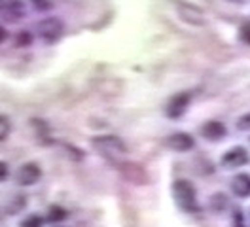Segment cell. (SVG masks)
<instances>
[{
    "mask_svg": "<svg viewBox=\"0 0 250 227\" xmlns=\"http://www.w3.org/2000/svg\"><path fill=\"white\" fill-rule=\"evenodd\" d=\"M231 191L237 197H250V174H237L231 180Z\"/></svg>",
    "mask_w": 250,
    "mask_h": 227,
    "instance_id": "cell-11",
    "label": "cell"
},
{
    "mask_svg": "<svg viewBox=\"0 0 250 227\" xmlns=\"http://www.w3.org/2000/svg\"><path fill=\"white\" fill-rule=\"evenodd\" d=\"M189 101H191V93H188V91L171 97L169 103H167V106H165V114H167V118L178 120L180 116H184V112H186L188 106H189Z\"/></svg>",
    "mask_w": 250,
    "mask_h": 227,
    "instance_id": "cell-4",
    "label": "cell"
},
{
    "mask_svg": "<svg viewBox=\"0 0 250 227\" xmlns=\"http://www.w3.org/2000/svg\"><path fill=\"white\" fill-rule=\"evenodd\" d=\"M4 17L8 19V21H17V19H21L23 17V6L21 4H8V6H4Z\"/></svg>",
    "mask_w": 250,
    "mask_h": 227,
    "instance_id": "cell-12",
    "label": "cell"
},
{
    "mask_svg": "<svg viewBox=\"0 0 250 227\" xmlns=\"http://www.w3.org/2000/svg\"><path fill=\"white\" fill-rule=\"evenodd\" d=\"M249 163V151L241 146H235L222 155V166L226 168H239Z\"/></svg>",
    "mask_w": 250,
    "mask_h": 227,
    "instance_id": "cell-6",
    "label": "cell"
},
{
    "mask_svg": "<svg viewBox=\"0 0 250 227\" xmlns=\"http://www.w3.org/2000/svg\"><path fill=\"white\" fill-rule=\"evenodd\" d=\"M167 146L171 148L172 151H189L193 146H195V140L193 136L188 135V133H172L169 138H167Z\"/></svg>",
    "mask_w": 250,
    "mask_h": 227,
    "instance_id": "cell-8",
    "label": "cell"
},
{
    "mask_svg": "<svg viewBox=\"0 0 250 227\" xmlns=\"http://www.w3.org/2000/svg\"><path fill=\"white\" fill-rule=\"evenodd\" d=\"M239 38H241L245 44L250 45V21H247V23L241 27V30H239Z\"/></svg>",
    "mask_w": 250,
    "mask_h": 227,
    "instance_id": "cell-18",
    "label": "cell"
},
{
    "mask_svg": "<svg viewBox=\"0 0 250 227\" xmlns=\"http://www.w3.org/2000/svg\"><path fill=\"white\" fill-rule=\"evenodd\" d=\"M124 176L129 182H135V184H144L148 182V174L144 172V168L141 165H135V163H122L120 165Z\"/></svg>",
    "mask_w": 250,
    "mask_h": 227,
    "instance_id": "cell-10",
    "label": "cell"
},
{
    "mask_svg": "<svg viewBox=\"0 0 250 227\" xmlns=\"http://www.w3.org/2000/svg\"><path fill=\"white\" fill-rule=\"evenodd\" d=\"M27 44H31V36L27 32H21L19 38H17V45H27Z\"/></svg>",
    "mask_w": 250,
    "mask_h": 227,
    "instance_id": "cell-21",
    "label": "cell"
},
{
    "mask_svg": "<svg viewBox=\"0 0 250 227\" xmlns=\"http://www.w3.org/2000/svg\"><path fill=\"white\" fill-rule=\"evenodd\" d=\"M201 135L207 140H210V142H218V140H222L224 136L228 135V129L220 121H207L203 127H201Z\"/></svg>",
    "mask_w": 250,
    "mask_h": 227,
    "instance_id": "cell-9",
    "label": "cell"
},
{
    "mask_svg": "<svg viewBox=\"0 0 250 227\" xmlns=\"http://www.w3.org/2000/svg\"><path fill=\"white\" fill-rule=\"evenodd\" d=\"M16 178L21 186H34L42 178V168L38 163H25V165L19 166Z\"/></svg>",
    "mask_w": 250,
    "mask_h": 227,
    "instance_id": "cell-7",
    "label": "cell"
},
{
    "mask_svg": "<svg viewBox=\"0 0 250 227\" xmlns=\"http://www.w3.org/2000/svg\"><path fill=\"white\" fill-rule=\"evenodd\" d=\"M228 206V197L224 193H214L210 197V208L214 212H224Z\"/></svg>",
    "mask_w": 250,
    "mask_h": 227,
    "instance_id": "cell-14",
    "label": "cell"
},
{
    "mask_svg": "<svg viewBox=\"0 0 250 227\" xmlns=\"http://www.w3.org/2000/svg\"><path fill=\"white\" fill-rule=\"evenodd\" d=\"M25 206H27V197H25V195H16V197H12V201L8 203L6 210H8V214H17V212L23 210Z\"/></svg>",
    "mask_w": 250,
    "mask_h": 227,
    "instance_id": "cell-13",
    "label": "cell"
},
{
    "mask_svg": "<svg viewBox=\"0 0 250 227\" xmlns=\"http://www.w3.org/2000/svg\"><path fill=\"white\" fill-rule=\"evenodd\" d=\"M10 131H12V121H10L8 116L0 114V142H4L8 138Z\"/></svg>",
    "mask_w": 250,
    "mask_h": 227,
    "instance_id": "cell-15",
    "label": "cell"
},
{
    "mask_svg": "<svg viewBox=\"0 0 250 227\" xmlns=\"http://www.w3.org/2000/svg\"><path fill=\"white\" fill-rule=\"evenodd\" d=\"M66 216H68V214H66V210H64L62 206H51V208L47 210V220H49V222H62Z\"/></svg>",
    "mask_w": 250,
    "mask_h": 227,
    "instance_id": "cell-16",
    "label": "cell"
},
{
    "mask_svg": "<svg viewBox=\"0 0 250 227\" xmlns=\"http://www.w3.org/2000/svg\"><path fill=\"white\" fill-rule=\"evenodd\" d=\"M235 227H245V224H243V216H241V212L237 210V214H235Z\"/></svg>",
    "mask_w": 250,
    "mask_h": 227,
    "instance_id": "cell-22",
    "label": "cell"
},
{
    "mask_svg": "<svg viewBox=\"0 0 250 227\" xmlns=\"http://www.w3.org/2000/svg\"><path fill=\"white\" fill-rule=\"evenodd\" d=\"M172 195L178 208H182L188 214L199 212V201H197V191L193 184H189L188 180H176L172 184Z\"/></svg>",
    "mask_w": 250,
    "mask_h": 227,
    "instance_id": "cell-2",
    "label": "cell"
},
{
    "mask_svg": "<svg viewBox=\"0 0 250 227\" xmlns=\"http://www.w3.org/2000/svg\"><path fill=\"white\" fill-rule=\"evenodd\" d=\"M38 36H40V40L42 42H46V44H55L59 38L62 36V21L61 19H57V17H46V19H42L40 23H38Z\"/></svg>",
    "mask_w": 250,
    "mask_h": 227,
    "instance_id": "cell-3",
    "label": "cell"
},
{
    "mask_svg": "<svg viewBox=\"0 0 250 227\" xmlns=\"http://www.w3.org/2000/svg\"><path fill=\"white\" fill-rule=\"evenodd\" d=\"M42 226H44V220L40 216H36V214H32V216L25 218L21 222V227H42Z\"/></svg>",
    "mask_w": 250,
    "mask_h": 227,
    "instance_id": "cell-17",
    "label": "cell"
},
{
    "mask_svg": "<svg viewBox=\"0 0 250 227\" xmlns=\"http://www.w3.org/2000/svg\"><path fill=\"white\" fill-rule=\"evenodd\" d=\"M237 129H239V131H250V112L249 114H245L243 118H239V121H237Z\"/></svg>",
    "mask_w": 250,
    "mask_h": 227,
    "instance_id": "cell-19",
    "label": "cell"
},
{
    "mask_svg": "<svg viewBox=\"0 0 250 227\" xmlns=\"http://www.w3.org/2000/svg\"><path fill=\"white\" fill-rule=\"evenodd\" d=\"M176 12L180 15V19H184L186 23L193 25V27H203L207 23L205 19V14L193 4H186V2H178L176 4Z\"/></svg>",
    "mask_w": 250,
    "mask_h": 227,
    "instance_id": "cell-5",
    "label": "cell"
},
{
    "mask_svg": "<svg viewBox=\"0 0 250 227\" xmlns=\"http://www.w3.org/2000/svg\"><path fill=\"white\" fill-rule=\"evenodd\" d=\"M91 146L95 151H99L103 157H106L110 161H120L127 153L125 142L116 135H101L91 138Z\"/></svg>",
    "mask_w": 250,
    "mask_h": 227,
    "instance_id": "cell-1",
    "label": "cell"
},
{
    "mask_svg": "<svg viewBox=\"0 0 250 227\" xmlns=\"http://www.w3.org/2000/svg\"><path fill=\"white\" fill-rule=\"evenodd\" d=\"M4 40H6V30H4L2 27H0V44H2Z\"/></svg>",
    "mask_w": 250,
    "mask_h": 227,
    "instance_id": "cell-23",
    "label": "cell"
},
{
    "mask_svg": "<svg viewBox=\"0 0 250 227\" xmlns=\"http://www.w3.org/2000/svg\"><path fill=\"white\" fill-rule=\"evenodd\" d=\"M8 172H10L8 163H6V161H0V182H4L8 178Z\"/></svg>",
    "mask_w": 250,
    "mask_h": 227,
    "instance_id": "cell-20",
    "label": "cell"
}]
</instances>
